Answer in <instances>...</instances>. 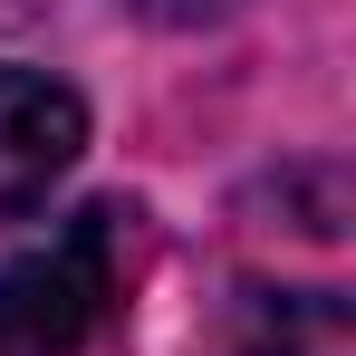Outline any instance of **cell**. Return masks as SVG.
Wrapping results in <instances>:
<instances>
[{
	"mask_svg": "<svg viewBox=\"0 0 356 356\" xmlns=\"http://www.w3.org/2000/svg\"><path fill=\"white\" fill-rule=\"evenodd\" d=\"M241 356H356L337 289H250L241 298Z\"/></svg>",
	"mask_w": 356,
	"mask_h": 356,
	"instance_id": "obj_3",
	"label": "cell"
},
{
	"mask_svg": "<svg viewBox=\"0 0 356 356\" xmlns=\"http://www.w3.org/2000/svg\"><path fill=\"white\" fill-rule=\"evenodd\" d=\"M135 19H154V29H212V19H232L241 0H116Z\"/></svg>",
	"mask_w": 356,
	"mask_h": 356,
	"instance_id": "obj_4",
	"label": "cell"
},
{
	"mask_svg": "<svg viewBox=\"0 0 356 356\" xmlns=\"http://www.w3.org/2000/svg\"><path fill=\"white\" fill-rule=\"evenodd\" d=\"M125 202H87L19 260H0V356H77L125 318Z\"/></svg>",
	"mask_w": 356,
	"mask_h": 356,
	"instance_id": "obj_1",
	"label": "cell"
},
{
	"mask_svg": "<svg viewBox=\"0 0 356 356\" xmlns=\"http://www.w3.org/2000/svg\"><path fill=\"white\" fill-rule=\"evenodd\" d=\"M87 154V106L49 67H0V222L39 212Z\"/></svg>",
	"mask_w": 356,
	"mask_h": 356,
	"instance_id": "obj_2",
	"label": "cell"
}]
</instances>
